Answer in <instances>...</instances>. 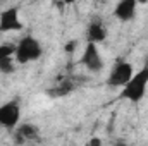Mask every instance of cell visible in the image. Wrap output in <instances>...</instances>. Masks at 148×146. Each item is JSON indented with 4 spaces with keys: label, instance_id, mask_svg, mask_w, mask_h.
Returning a JSON list of instances; mask_svg holds the SVG:
<instances>
[{
    "label": "cell",
    "instance_id": "6da1fadb",
    "mask_svg": "<svg viewBox=\"0 0 148 146\" xmlns=\"http://www.w3.org/2000/svg\"><path fill=\"white\" fill-rule=\"evenodd\" d=\"M147 88H148V67L140 71V72H134L131 81L124 86L122 95L126 98H129L131 102H138L147 93Z\"/></svg>",
    "mask_w": 148,
    "mask_h": 146
},
{
    "label": "cell",
    "instance_id": "7a4b0ae2",
    "mask_svg": "<svg viewBox=\"0 0 148 146\" xmlns=\"http://www.w3.org/2000/svg\"><path fill=\"white\" fill-rule=\"evenodd\" d=\"M41 55V46L35 38L26 36L19 41V45L16 46V60L21 64H28L31 60H36Z\"/></svg>",
    "mask_w": 148,
    "mask_h": 146
},
{
    "label": "cell",
    "instance_id": "3957f363",
    "mask_svg": "<svg viewBox=\"0 0 148 146\" xmlns=\"http://www.w3.org/2000/svg\"><path fill=\"white\" fill-rule=\"evenodd\" d=\"M134 76V71H133V65L129 62H119L114 65V69L110 71V76H109V84L110 86H126L131 77Z\"/></svg>",
    "mask_w": 148,
    "mask_h": 146
},
{
    "label": "cell",
    "instance_id": "277c9868",
    "mask_svg": "<svg viewBox=\"0 0 148 146\" xmlns=\"http://www.w3.org/2000/svg\"><path fill=\"white\" fill-rule=\"evenodd\" d=\"M19 117H21V110H19L17 102H9L0 107V126L2 127H7V129L16 127Z\"/></svg>",
    "mask_w": 148,
    "mask_h": 146
},
{
    "label": "cell",
    "instance_id": "5b68a950",
    "mask_svg": "<svg viewBox=\"0 0 148 146\" xmlns=\"http://www.w3.org/2000/svg\"><path fill=\"white\" fill-rule=\"evenodd\" d=\"M83 64L90 69V71H100L103 67V59L100 57V52L97 48L95 43H88L86 50H84V55H83Z\"/></svg>",
    "mask_w": 148,
    "mask_h": 146
},
{
    "label": "cell",
    "instance_id": "8992f818",
    "mask_svg": "<svg viewBox=\"0 0 148 146\" xmlns=\"http://www.w3.org/2000/svg\"><path fill=\"white\" fill-rule=\"evenodd\" d=\"M0 29L2 31H14V29H21V21L19 16L14 9L2 12L0 16Z\"/></svg>",
    "mask_w": 148,
    "mask_h": 146
},
{
    "label": "cell",
    "instance_id": "52a82bcc",
    "mask_svg": "<svg viewBox=\"0 0 148 146\" xmlns=\"http://www.w3.org/2000/svg\"><path fill=\"white\" fill-rule=\"evenodd\" d=\"M16 60V46L0 45V71H12Z\"/></svg>",
    "mask_w": 148,
    "mask_h": 146
},
{
    "label": "cell",
    "instance_id": "ba28073f",
    "mask_svg": "<svg viewBox=\"0 0 148 146\" xmlns=\"http://www.w3.org/2000/svg\"><path fill=\"white\" fill-rule=\"evenodd\" d=\"M134 10H136V3L131 2V0H124L121 3H117L115 7V16L122 21H127L134 16Z\"/></svg>",
    "mask_w": 148,
    "mask_h": 146
},
{
    "label": "cell",
    "instance_id": "9c48e42d",
    "mask_svg": "<svg viewBox=\"0 0 148 146\" xmlns=\"http://www.w3.org/2000/svg\"><path fill=\"white\" fill-rule=\"evenodd\" d=\"M88 36H90V43H95L97 45L98 41H102L105 38V28H103V24L91 23L90 28H88Z\"/></svg>",
    "mask_w": 148,
    "mask_h": 146
}]
</instances>
